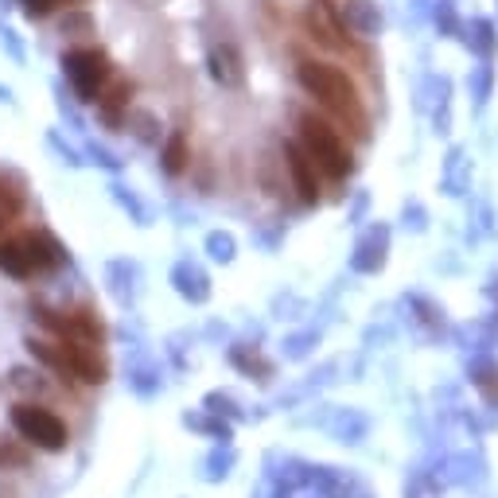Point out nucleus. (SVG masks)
<instances>
[{"label":"nucleus","mask_w":498,"mask_h":498,"mask_svg":"<svg viewBox=\"0 0 498 498\" xmlns=\"http://www.w3.org/2000/svg\"><path fill=\"white\" fill-rule=\"evenodd\" d=\"M307 476H312V464H304V459H284L280 471H277V483L284 491H292V487H307Z\"/></svg>","instance_id":"obj_25"},{"label":"nucleus","mask_w":498,"mask_h":498,"mask_svg":"<svg viewBox=\"0 0 498 498\" xmlns=\"http://www.w3.org/2000/svg\"><path fill=\"white\" fill-rule=\"evenodd\" d=\"M386 253H389V230L386 227H374L359 245H354L351 269L354 272H382L386 269Z\"/></svg>","instance_id":"obj_10"},{"label":"nucleus","mask_w":498,"mask_h":498,"mask_svg":"<svg viewBox=\"0 0 498 498\" xmlns=\"http://www.w3.org/2000/svg\"><path fill=\"white\" fill-rule=\"evenodd\" d=\"M125 125L137 133V140H145V145H160V125H156V117H152V113L133 110V113H125Z\"/></svg>","instance_id":"obj_23"},{"label":"nucleus","mask_w":498,"mask_h":498,"mask_svg":"<svg viewBox=\"0 0 498 498\" xmlns=\"http://www.w3.org/2000/svg\"><path fill=\"white\" fill-rule=\"evenodd\" d=\"M86 156H90L93 164H98V168H110V172H117V168H121V160H117L110 148H102L98 140H90V145H86Z\"/></svg>","instance_id":"obj_34"},{"label":"nucleus","mask_w":498,"mask_h":498,"mask_svg":"<svg viewBox=\"0 0 498 498\" xmlns=\"http://www.w3.org/2000/svg\"><path fill=\"white\" fill-rule=\"evenodd\" d=\"M110 195H113V203L121 207L125 215H133V222H137V227H148V218H152V215H148V207L140 203V199H137L133 191H129L125 183H113V187H110Z\"/></svg>","instance_id":"obj_22"},{"label":"nucleus","mask_w":498,"mask_h":498,"mask_svg":"<svg viewBox=\"0 0 498 498\" xmlns=\"http://www.w3.org/2000/svg\"><path fill=\"white\" fill-rule=\"evenodd\" d=\"M129 386H133L140 397H152L164 382H160V370L148 359H133V362H129Z\"/></svg>","instance_id":"obj_19"},{"label":"nucleus","mask_w":498,"mask_h":498,"mask_svg":"<svg viewBox=\"0 0 498 498\" xmlns=\"http://www.w3.org/2000/svg\"><path fill=\"white\" fill-rule=\"evenodd\" d=\"M164 172L168 175H180V172H187V160H191V145H187V133L183 129H175V133L164 140Z\"/></svg>","instance_id":"obj_15"},{"label":"nucleus","mask_w":498,"mask_h":498,"mask_svg":"<svg viewBox=\"0 0 498 498\" xmlns=\"http://www.w3.org/2000/svg\"><path fill=\"white\" fill-rule=\"evenodd\" d=\"M284 160H289V172H292V183H296V191H300V199L307 207H316L319 203L316 160L307 156V148L300 145V140H289V145H284Z\"/></svg>","instance_id":"obj_7"},{"label":"nucleus","mask_w":498,"mask_h":498,"mask_svg":"<svg viewBox=\"0 0 498 498\" xmlns=\"http://www.w3.org/2000/svg\"><path fill=\"white\" fill-rule=\"evenodd\" d=\"M20 4H23V16L28 20H43L58 8V0H20Z\"/></svg>","instance_id":"obj_35"},{"label":"nucleus","mask_w":498,"mask_h":498,"mask_svg":"<svg viewBox=\"0 0 498 498\" xmlns=\"http://www.w3.org/2000/svg\"><path fill=\"white\" fill-rule=\"evenodd\" d=\"M58 351H63V362H67V374L78 378V382L86 386H102L105 378H110V370H105L102 354L93 342H82V339H58Z\"/></svg>","instance_id":"obj_5"},{"label":"nucleus","mask_w":498,"mask_h":498,"mask_svg":"<svg viewBox=\"0 0 498 498\" xmlns=\"http://www.w3.org/2000/svg\"><path fill=\"white\" fill-rule=\"evenodd\" d=\"M476 47H479L483 55L494 51V28H491L487 20H476Z\"/></svg>","instance_id":"obj_37"},{"label":"nucleus","mask_w":498,"mask_h":498,"mask_svg":"<svg viewBox=\"0 0 498 498\" xmlns=\"http://www.w3.org/2000/svg\"><path fill=\"white\" fill-rule=\"evenodd\" d=\"M47 145H51V148L58 152V156H63V164H70V168H82V152H78V148H70L58 133H47Z\"/></svg>","instance_id":"obj_33"},{"label":"nucleus","mask_w":498,"mask_h":498,"mask_svg":"<svg viewBox=\"0 0 498 498\" xmlns=\"http://www.w3.org/2000/svg\"><path fill=\"white\" fill-rule=\"evenodd\" d=\"M183 424H187V429H199V432L215 436V440H222V444H230V436H234L230 421H227V417H218V413H210V409L203 413V417H199V413H187Z\"/></svg>","instance_id":"obj_20"},{"label":"nucleus","mask_w":498,"mask_h":498,"mask_svg":"<svg viewBox=\"0 0 498 498\" xmlns=\"http://www.w3.org/2000/svg\"><path fill=\"white\" fill-rule=\"evenodd\" d=\"M8 389H16L23 397H40V394H47V378L40 370H28V366H16V370L8 374Z\"/></svg>","instance_id":"obj_21"},{"label":"nucleus","mask_w":498,"mask_h":498,"mask_svg":"<svg viewBox=\"0 0 498 498\" xmlns=\"http://www.w3.org/2000/svg\"><path fill=\"white\" fill-rule=\"evenodd\" d=\"M230 467H234V452H230V448H215V452L207 456V479H210V483L227 479Z\"/></svg>","instance_id":"obj_28"},{"label":"nucleus","mask_w":498,"mask_h":498,"mask_svg":"<svg viewBox=\"0 0 498 498\" xmlns=\"http://www.w3.org/2000/svg\"><path fill=\"white\" fill-rule=\"evenodd\" d=\"M207 67H210V78L227 90H238L245 82V63H242V51L234 43H218L215 51H210Z\"/></svg>","instance_id":"obj_8"},{"label":"nucleus","mask_w":498,"mask_h":498,"mask_svg":"<svg viewBox=\"0 0 498 498\" xmlns=\"http://www.w3.org/2000/svg\"><path fill=\"white\" fill-rule=\"evenodd\" d=\"M172 284L187 304H207L210 300V277H207L203 265H195V261H175Z\"/></svg>","instance_id":"obj_9"},{"label":"nucleus","mask_w":498,"mask_h":498,"mask_svg":"<svg viewBox=\"0 0 498 498\" xmlns=\"http://www.w3.org/2000/svg\"><path fill=\"white\" fill-rule=\"evenodd\" d=\"M0 102H12V90L8 86H0Z\"/></svg>","instance_id":"obj_38"},{"label":"nucleus","mask_w":498,"mask_h":498,"mask_svg":"<svg viewBox=\"0 0 498 498\" xmlns=\"http://www.w3.org/2000/svg\"><path fill=\"white\" fill-rule=\"evenodd\" d=\"M0 47H4V51L16 58V63H23V43H20V35L12 31V28H4V23H0Z\"/></svg>","instance_id":"obj_36"},{"label":"nucleus","mask_w":498,"mask_h":498,"mask_svg":"<svg viewBox=\"0 0 498 498\" xmlns=\"http://www.w3.org/2000/svg\"><path fill=\"white\" fill-rule=\"evenodd\" d=\"M23 249H28V261H31V269L35 272H55V269H63L67 265V249L58 245L51 234H28L23 238Z\"/></svg>","instance_id":"obj_11"},{"label":"nucleus","mask_w":498,"mask_h":498,"mask_svg":"<svg viewBox=\"0 0 498 498\" xmlns=\"http://www.w3.org/2000/svg\"><path fill=\"white\" fill-rule=\"evenodd\" d=\"M230 362L238 366L245 378H257V382H272V362L261 359L253 347H234V351H230Z\"/></svg>","instance_id":"obj_17"},{"label":"nucleus","mask_w":498,"mask_h":498,"mask_svg":"<svg viewBox=\"0 0 498 498\" xmlns=\"http://www.w3.org/2000/svg\"><path fill=\"white\" fill-rule=\"evenodd\" d=\"M448 191L452 195H464V187H467V180H464V152H452V156H448Z\"/></svg>","instance_id":"obj_30"},{"label":"nucleus","mask_w":498,"mask_h":498,"mask_svg":"<svg viewBox=\"0 0 498 498\" xmlns=\"http://www.w3.org/2000/svg\"><path fill=\"white\" fill-rule=\"evenodd\" d=\"M307 487H316L319 498H374L370 483L359 479L354 471H342V467H312Z\"/></svg>","instance_id":"obj_6"},{"label":"nucleus","mask_w":498,"mask_h":498,"mask_svg":"<svg viewBox=\"0 0 498 498\" xmlns=\"http://www.w3.org/2000/svg\"><path fill=\"white\" fill-rule=\"evenodd\" d=\"M405 498H440V483H436L432 476H417L405 487Z\"/></svg>","instance_id":"obj_32"},{"label":"nucleus","mask_w":498,"mask_h":498,"mask_svg":"<svg viewBox=\"0 0 498 498\" xmlns=\"http://www.w3.org/2000/svg\"><path fill=\"white\" fill-rule=\"evenodd\" d=\"M129 98H133V82H113L105 93H98V113L110 129H121L125 125V110H129Z\"/></svg>","instance_id":"obj_12"},{"label":"nucleus","mask_w":498,"mask_h":498,"mask_svg":"<svg viewBox=\"0 0 498 498\" xmlns=\"http://www.w3.org/2000/svg\"><path fill=\"white\" fill-rule=\"evenodd\" d=\"M0 8H8V0H0Z\"/></svg>","instance_id":"obj_39"},{"label":"nucleus","mask_w":498,"mask_h":498,"mask_svg":"<svg viewBox=\"0 0 498 498\" xmlns=\"http://www.w3.org/2000/svg\"><path fill=\"white\" fill-rule=\"evenodd\" d=\"M12 424H16V432L23 436V440L43 448V452H63L67 440H70L67 424L58 421L51 409L35 405V401H20V405L12 409Z\"/></svg>","instance_id":"obj_4"},{"label":"nucleus","mask_w":498,"mask_h":498,"mask_svg":"<svg viewBox=\"0 0 498 498\" xmlns=\"http://www.w3.org/2000/svg\"><path fill=\"white\" fill-rule=\"evenodd\" d=\"M296 78H300V86L312 93V98L324 105V110L339 113V117H351L354 125H362V105H359V90H354V82L342 75L339 67H327V63H300L296 67Z\"/></svg>","instance_id":"obj_1"},{"label":"nucleus","mask_w":498,"mask_h":498,"mask_svg":"<svg viewBox=\"0 0 498 498\" xmlns=\"http://www.w3.org/2000/svg\"><path fill=\"white\" fill-rule=\"evenodd\" d=\"M331 432H335L342 444H362L366 432H370V421H366L359 409H335V417H331Z\"/></svg>","instance_id":"obj_14"},{"label":"nucleus","mask_w":498,"mask_h":498,"mask_svg":"<svg viewBox=\"0 0 498 498\" xmlns=\"http://www.w3.org/2000/svg\"><path fill=\"white\" fill-rule=\"evenodd\" d=\"M0 269L8 272V277L16 280H28L31 277V261H28V249H23V242H0Z\"/></svg>","instance_id":"obj_18"},{"label":"nucleus","mask_w":498,"mask_h":498,"mask_svg":"<svg viewBox=\"0 0 498 498\" xmlns=\"http://www.w3.org/2000/svg\"><path fill=\"white\" fill-rule=\"evenodd\" d=\"M409 307H413V312H421L417 319H421V324L429 327V331H440V327H444V312H440V307H436V304H429V300H424V296H413V300H409Z\"/></svg>","instance_id":"obj_29"},{"label":"nucleus","mask_w":498,"mask_h":498,"mask_svg":"<svg viewBox=\"0 0 498 498\" xmlns=\"http://www.w3.org/2000/svg\"><path fill=\"white\" fill-rule=\"evenodd\" d=\"M207 253L215 261H222V265H230V261L238 257V242H234V234H227V230H210L207 234Z\"/></svg>","instance_id":"obj_24"},{"label":"nucleus","mask_w":498,"mask_h":498,"mask_svg":"<svg viewBox=\"0 0 498 498\" xmlns=\"http://www.w3.org/2000/svg\"><path fill=\"white\" fill-rule=\"evenodd\" d=\"M312 342H319L316 331H304V335H289V339H284V354H289V359H304V354L312 351Z\"/></svg>","instance_id":"obj_31"},{"label":"nucleus","mask_w":498,"mask_h":498,"mask_svg":"<svg viewBox=\"0 0 498 498\" xmlns=\"http://www.w3.org/2000/svg\"><path fill=\"white\" fill-rule=\"evenodd\" d=\"M339 23H347V28L362 31V35H374L382 20H378V12L370 8V0H347V8H342Z\"/></svg>","instance_id":"obj_16"},{"label":"nucleus","mask_w":498,"mask_h":498,"mask_svg":"<svg viewBox=\"0 0 498 498\" xmlns=\"http://www.w3.org/2000/svg\"><path fill=\"white\" fill-rule=\"evenodd\" d=\"M58 31L75 35V40H82V35H93V16H90V12H67V16L58 20Z\"/></svg>","instance_id":"obj_27"},{"label":"nucleus","mask_w":498,"mask_h":498,"mask_svg":"<svg viewBox=\"0 0 498 498\" xmlns=\"http://www.w3.org/2000/svg\"><path fill=\"white\" fill-rule=\"evenodd\" d=\"M203 409L218 413V417H227V421H238V417H242L238 401H234V394H227V389H215V394H207V397H203Z\"/></svg>","instance_id":"obj_26"},{"label":"nucleus","mask_w":498,"mask_h":498,"mask_svg":"<svg viewBox=\"0 0 498 498\" xmlns=\"http://www.w3.org/2000/svg\"><path fill=\"white\" fill-rule=\"evenodd\" d=\"M300 145L307 148V156L316 160V168H324L331 180H347V175L354 172V156L347 152V145H342L339 133L324 121V117L300 113Z\"/></svg>","instance_id":"obj_2"},{"label":"nucleus","mask_w":498,"mask_h":498,"mask_svg":"<svg viewBox=\"0 0 498 498\" xmlns=\"http://www.w3.org/2000/svg\"><path fill=\"white\" fill-rule=\"evenodd\" d=\"M63 70L75 86V98L78 102H98L102 86L110 82L113 67H110V55L102 47H75V51L63 55Z\"/></svg>","instance_id":"obj_3"},{"label":"nucleus","mask_w":498,"mask_h":498,"mask_svg":"<svg viewBox=\"0 0 498 498\" xmlns=\"http://www.w3.org/2000/svg\"><path fill=\"white\" fill-rule=\"evenodd\" d=\"M105 280H110V292L121 304H133L137 300V265H133V261H110Z\"/></svg>","instance_id":"obj_13"}]
</instances>
